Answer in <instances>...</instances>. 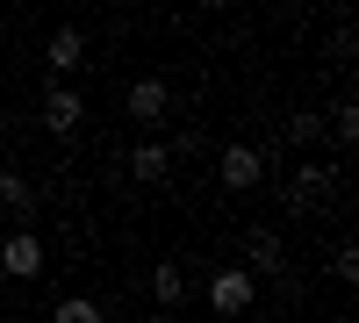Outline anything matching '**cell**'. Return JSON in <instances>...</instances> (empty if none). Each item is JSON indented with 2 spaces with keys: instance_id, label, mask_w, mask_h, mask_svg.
<instances>
[{
  "instance_id": "3957f363",
  "label": "cell",
  "mask_w": 359,
  "mask_h": 323,
  "mask_svg": "<svg viewBox=\"0 0 359 323\" xmlns=\"http://www.w3.org/2000/svg\"><path fill=\"white\" fill-rule=\"evenodd\" d=\"M0 273L8 280H36L43 273V238L36 230H8V238H0Z\"/></svg>"
},
{
  "instance_id": "7c38bea8",
  "label": "cell",
  "mask_w": 359,
  "mask_h": 323,
  "mask_svg": "<svg viewBox=\"0 0 359 323\" xmlns=\"http://www.w3.org/2000/svg\"><path fill=\"white\" fill-rule=\"evenodd\" d=\"M50 323H108V316H101V302H94V295H65V302L50 309Z\"/></svg>"
},
{
  "instance_id": "6da1fadb",
  "label": "cell",
  "mask_w": 359,
  "mask_h": 323,
  "mask_svg": "<svg viewBox=\"0 0 359 323\" xmlns=\"http://www.w3.org/2000/svg\"><path fill=\"white\" fill-rule=\"evenodd\" d=\"M259 302V280L245 273V266H223V273H208V309L216 316H245Z\"/></svg>"
},
{
  "instance_id": "5bb4252c",
  "label": "cell",
  "mask_w": 359,
  "mask_h": 323,
  "mask_svg": "<svg viewBox=\"0 0 359 323\" xmlns=\"http://www.w3.org/2000/svg\"><path fill=\"white\" fill-rule=\"evenodd\" d=\"M316 137H323V115H316V108L287 115V144H316Z\"/></svg>"
},
{
  "instance_id": "4fadbf2b",
  "label": "cell",
  "mask_w": 359,
  "mask_h": 323,
  "mask_svg": "<svg viewBox=\"0 0 359 323\" xmlns=\"http://www.w3.org/2000/svg\"><path fill=\"white\" fill-rule=\"evenodd\" d=\"M331 137L338 144H359V101H338L331 108Z\"/></svg>"
},
{
  "instance_id": "9a60e30c",
  "label": "cell",
  "mask_w": 359,
  "mask_h": 323,
  "mask_svg": "<svg viewBox=\"0 0 359 323\" xmlns=\"http://www.w3.org/2000/svg\"><path fill=\"white\" fill-rule=\"evenodd\" d=\"M331 273H338V280H359V252H352V245L331 252Z\"/></svg>"
},
{
  "instance_id": "7a4b0ae2",
  "label": "cell",
  "mask_w": 359,
  "mask_h": 323,
  "mask_svg": "<svg viewBox=\"0 0 359 323\" xmlns=\"http://www.w3.org/2000/svg\"><path fill=\"white\" fill-rule=\"evenodd\" d=\"M216 180L230 194H252L266 180V151H252V144H223V158H216Z\"/></svg>"
},
{
  "instance_id": "ba28073f",
  "label": "cell",
  "mask_w": 359,
  "mask_h": 323,
  "mask_svg": "<svg viewBox=\"0 0 359 323\" xmlns=\"http://www.w3.org/2000/svg\"><path fill=\"white\" fill-rule=\"evenodd\" d=\"M165 108H172L165 79H137V86H130V115H137V130H158V123H165Z\"/></svg>"
},
{
  "instance_id": "5b68a950",
  "label": "cell",
  "mask_w": 359,
  "mask_h": 323,
  "mask_svg": "<svg viewBox=\"0 0 359 323\" xmlns=\"http://www.w3.org/2000/svg\"><path fill=\"white\" fill-rule=\"evenodd\" d=\"M323 194H338V172H331V165H316V158H302V165H294V187H287V209L302 216L309 201H323Z\"/></svg>"
},
{
  "instance_id": "9c48e42d",
  "label": "cell",
  "mask_w": 359,
  "mask_h": 323,
  "mask_svg": "<svg viewBox=\"0 0 359 323\" xmlns=\"http://www.w3.org/2000/svg\"><path fill=\"white\" fill-rule=\"evenodd\" d=\"M151 302H158V309H180V302H187V273H180L172 259L151 266Z\"/></svg>"
},
{
  "instance_id": "8992f818",
  "label": "cell",
  "mask_w": 359,
  "mask_h": 323,
  "mask_svg": "<svg viewBox=\"0 0 359 323\" xmlns=\"http://www.w3.org/2000/svg\"><path fill=\"white\" fill-rule=\"evenodd\" d=\"M79 123H86V101L72 94V86H50V94H43V130L50 137H72Z\"/></svg>"
},
{
  "instance_id": "8fae6325",
  "label": "cell",
  "mask_w": 359,
  "mask_h": 323,
  "mask_svg": "<svg viewBox=\"0 0 359 323\" xmlns=\"http://www.w3.org/2000/svg\"><path fill=\"white\" fill-rule=\"evenodd\" d=\"M130 172H144V180H165V172H172V151H165L158 137H144V144H137V158H130Z\"/></svg>"
},
{
  "instance_id": "52a82bcc",
  "label": "cell",
  "mask_w": 359,
  "mask_h": 323,
  "mask_svg": "<svg viewBox=\"0 0 359 323\" xmlns=\"http://www.w3.org/2000/svg\"><path fill=\"white\" fill-rule=\"evenodd\" d=\"M43 65L57 72V86H65V79H72V72L86 65V36H79V29H57V36L43 43Z\"/></svg>"
},
{
  "instance_id": "30bf717a",
  "label": "cell",
  "mask_w": 359,
  "mask_h": 323,
  "mask_svg": "<svg viewBox=\"0 0 359 323\" xmlns=\"http://www.w3.org/2000/svg\"><path fill=\"white\" fill-rule=\"evenodd\" d=\"M29 201H36V187H29V172H15V165H0V209H15V216H29Z\"/></svg>"
},
{
  "instance_id": "277c9868",
  "label": "cell",
  "mask_w": 359,
  "mask_h": 323,
  "mask_svg": "<svg viewBox=\"0 0 359 323\" xmlns=\"http://www.w3.org/2000/svg\"><path fill=\"white\" fill-rule=\"evenodd\" d=\"M245 273H252V280L287 273V245H280V230H252V238H245Z\"/></svg>"
}]
</instances>
